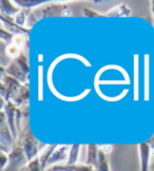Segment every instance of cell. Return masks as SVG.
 I'll use <instances>...</instances> for the list:
<instances>
[{
  "instance_id": "7a4b0ae2",
  "label": "cell",
  "mask_w": 154,
  "mask_h": 171,
  "mask_svg": "<svg viewBox=\"0 0 154 171\" xmlns=\"http://www.w3.org/2000/svg\"><path fill=\"white\" fill-rule=\"evenodd\" d=\"M141 150V171H148V161H149V147L146 143L139 145Z\"/></svg>"
},
{
  "instance_id": "6da1fadb",
  "label": "cell",
  "mask_w": 154,
  "mask_h": 171,
  "mask_svg": "<svg viewBox=\"0 0 154 171\" xmlns=\"http://www.w3.org/2000/svg\"><path fill=\"white\" fill-rule=\"evenodd\" d=\"M68 154V147L67 146H60L56 149L54 153L50 156L49 161H48L47 165H51L53 163H57L58 161H62L63 158Z\"/></svg>"
},
{
  "instance_id": "5b68a950",
  "label": "cell",
  "mask_w": 154,
  "mask_h": 171,
  "mask_svg": "<svg viewBox=\"0 0 154 171\" xmlns=\"http://www.w3.org/2000/svg\"><path fill=\"white\" fill-rule=\"evenodd\" d=\"M6 53L10 56H15L19 53V45H10L6 47Z\"/></svg>"
},
{
  "instance_id": "3957f363",
  "label": "cell",
  "mask_w": 154,
  "mask_h": 171,
  "mask_svg": "<svg viewBox=\"0 0 154 171\" xmlns=\"http://www.w3.org/2000/svg\"><path fill=\"white\" fill-rule=\"evenodd\" d=\"M55 170L60 171H93V168L91 166H84V165H74L71 164L68 166H60L55 167Z\"/></svg>"
},
{
  "instance_id": "8992f818",
  "label": "cell",
  "mask_w": 154,
  "mask_h": 171,
  "mask_svg": "<svg viewBox=\"0 0 154 171\" xmlns=\"http://www.w3.org/2000/svg\"><path fill=\"white\" fill-rule=\"evenodd\" d=\"M26 171H41V169H40L37 161H35L34 163H32L31 165H30V167L28 168V170Z\"/></svg>"
},
{
  "instance_id": "277c9868",
  "label": "cell",
  "mask_w": 154,
  "mask_h": 171,
  "mask_svg": "<svg viewBox=\"0 0 154 171\" xmlns=\"http://www.w3.org/2000/svg\"><path fill=\"white\" fill-rule=\"evenodd\" d=\"M78 150H79V146H73L72 147V150H71V155H70V160H69V165L73 164L74 162L77 160V154H78Z\"/></svg>"
}]
</instances>
